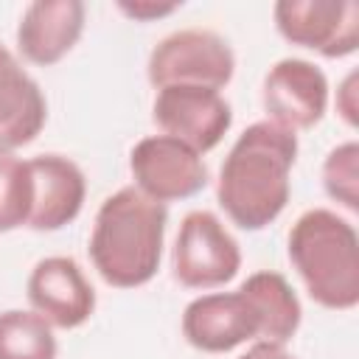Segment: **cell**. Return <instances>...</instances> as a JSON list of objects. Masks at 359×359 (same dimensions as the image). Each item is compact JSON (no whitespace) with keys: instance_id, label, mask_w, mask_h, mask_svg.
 I'll list each match as a JSON object with an SVG mask.
<instances>
[{"instance_id":"obj_18","label":"cell","mask_w":359,"mask_h":359,"mask_svg":"<svg viewBox=\"0 0 359 359\" xmlns=\"http://www.w3.org/2000/svg\"><path fill=\"white\" fill-rule=\"evenodd\" d=\"M323 191L339 208L356 213L359 210V143L345 140L334 146L323 160Z\"/></svg>"},{"instance_id":"obj_19","label":"cell","mask_w":359,"mask_h":359,"mask_svg":"<svg viewBox=\"0 0 359 359\" xmlns=\"http://www.w3.org/2000/svg\"><path fill=\"white\" fill-rule=\"evenodd\" d=\"M177 8H182V3L177 0H118V11L135 22H154V20H163L168 14H174Z\"/></svg>"},{"instance_id":"obj_12","label":"cell","mask_w":359,"mask_h":359,"mask_svg":"<svg viewBox=\"0 0 359 359\" xmlns=\"http://www.w3.org/2000/svg\"><path fill=\"white\" fill-rule=\"evenodd\" d=\"M34 180V205L28 224L36 233H53L79 219L87 199V177L81 165L65 154L28 157Z\"/></svg>"},{"instance_id":"obj_3","label":"cell","mask_w":359,"mask_h":359,"mask_svg":"<svg viewBox=\"0 0 359 359\" xmlns=\"http://www.w3.org/2000/svg\"><path fill=\"white\" fill-rule=\"evenodd\" d=\"M292 269L309 297L328 311H351L359 303V236L351 219L328 208H311L294 219L286 236Z\"/></svg>"},{"instance_id":"obj_4","label":"cell","mask_w":359,"mask_h":359,"mask_svg":"<svg viewBox=\"0 0 359 359\" xmlns=\"http://www.w3.org/2000/svg\"><path fill=\"white\" fill-rule=\"evenodd\" d=\"M236 73L230 42L210 28H180L163 36L146 62V76L154 90L171 84H196L224 90Z\"/></svg>"},{"instance_id":"obj_13","label":"cell","mask_w":359,"mask_h":359,"mask_svg":"<svg viewBox=\"0 0 359 359\" xmlns=\"http://www.w3.org/2000/svg\"><path fill=\"white\" fill-rule=\"evenodd\" d=\"M87 8L81 0H34L17 22V50L36 67L62 62L84 34Z\"/></svg>"},{"instance_id":"obj_14","label":"cell","mask_w":359,"mask_h":359,"mask_svg":"<svg viewBox=\"0 0 359 359\" xmlns=\"http://www.w3.org/2000/svg\"><path fill=\"white\" fill-rule=\"evenodd\" d=\"M48 121V101L39 81L20 56L0 45V149L17 151L36 140Z\"/></svg>"},{"instance_id":"obj_16","label":"cell","mask_w":359,"mask_h":359,"mask_svg":"<svg viewBox=\"0 0 359 359\" xmlns=\"http://www.w3.org/2000/svg\"><path fill=\"white\" fill-rule=\"evenodd\" d=\"M53 325L31 309L0 311V359H56Z\"/></svg>"},{"instance_id":"obj_1","label":"cell","mask_w":359,"mask_h":359,"mask_svg":"<svg viewBox=\"0 0 359 359\" xmlns=\"http://www.w3.org/2000/svg\"><path fill=\"white\" fill-rule=\"evenodd\" d=\"M297 151V135L272 121H255L236 137L216 180V202L236 227L258 233L286 210Z\"/></svg>"},{"instance_id":"obj_9","label":"cell","mask_w":359,"mask_h":359,"mask_svg":"<svg viewBox=\"0 0 359 359\" xmlns=\"http://www.w3.org/2000/svg\"><path fill=\"white\" fill-rule=\"evenodd\" d=\"M328 101H331L328 76L323 73L320 65L309 59L300 56L278 59L264 76L261 104L266 121L294 135L317 126L328 112Z\"/></svg>"},{"instance_id":"obj_8","label":"cell","mask_w":359,"mask_h":359,"mask_svg":"<svg viewBox=\"0 0 359 359\" xmlns=\"http://www.w3.org/2000/svg\"><path fill=\"white\" fill-rule=\"evenodd\" d=\"M151 118L163 135H171L205 154L216 149L230 132L233 107L219 90L196 84H171L157 90Z\"/></svg>"},{"instance_id":"obj_20","label":"cell","mask_w":359,"mask_h":359,"mask_svg":"<svg viewBox=\"0 0 359 359\" xmlns=\"http://www.w3.org/2000/svg\"><path fill=\"white\" fill-rule=\"evenodd\" d=\"M337 115L351 126L356 129L359 126V73L351 70L339 84H337Z\"/></svg>"},{"instance_id":"obj_5","label":"cell","mask_w":359,"mask_h":359,"mask_svg":"<svg viewBox=\"0 0 359 359\" xmlns=\"http://www.w3.org/2000/svg\"><path fill=\"white\" fill-rule=\"evenodd\" d=\"M171 269L185 289H219L238 275L241 247L213 210H191L180 222Z\"/></svg>"},{"instance_id":"obj_17","label":"cell","mask_w":359,"mask_h":359,"mask_svg":"<svg viewBox=\"0 0 359 359\" xmlns=\"http://www.w3.org/2000/svg\"><path fill=\"white\" fill-rule=\"evenodd\" d=\"M34 205V180L28 160L17 151L0 149V233H11L28 224Z\"/></svg>"},{"instance_id":"obj_6","label":"cell","mask_w":359,"mask_h":359,"mask_svg":"<svg viewBox=\"0 0 359 359\" xmlns=\"http://www.w3.org/2000/svg\"><path fill=\"white\" fill-rule=\"evenodd\" d=\"M132 185L160 202H180L196 196L208 185V165L196 149L171 135H146L129 151Z\"/></svg>"},{"instance_id":"obj_2","label":"cell","mask_w":359,"mask_h":359,"mask_svg":"<svg viewBox=\"0 0 359 359\" xmlns=\"http://www.w3.org/2000/svg\"><path fill=\"white\" fill-rule=\"evenodd\" d=\"M168 205L143 196L135 185L118 188L95 210L90 261L104 283L115 289L146 286L163 261Z\"/></svg>"},{"instance_id":"obj_21","label":"cell","mask_w":359,"mask_h":359,"mask_svg":"<svg viewBox=\"0 0 359 359\" xmlns=\"http://www.w3.org/2000/svg\"><path fill=\"white\" fill-rule=\"evenodd\" d=\"M236 359H297L286 345L278 342H266V339H255L244 353H238Z\"/></svg>"},{"instance_id":"obj_11","label":"cell","mask_w":359,"mask_h":359,"mask_svg":"<svg viewBox=\"0 0 359 359\" xmlns=\"http://www.w3.org/2000/svg\"><path fill=\"white\" fill-rule=\"evenodd\" d=\"M180 328L185 342L202 353H227L261 339V317L241 289L194 297L182 311Z\"/></svg>"},{"instance_id":"obj_7","label":"cell","mask_w":359,"mask_h":359,"mask_svg":"<svg viewBox=\"0 0 359 359\" xmlns=\"http://www.w3.org/2000/svg\"><path fill=\"white\" fill-rule=\"evenodd\" d=\"M278 34L325 59H345L359 48V6L353 0H278Z\"/></svg>"},{"instance_id":"obj_10","label":"cell","mask_w":359,"mask_h":359,"mask_svg":"<svg viewBox=\"0 0 359 359\" xmlns=\"http://www.w3.org/2000/svg\"><path fill=\"white\" fill-rule=\"evenodd\" d=\"M25 297L31 311L65 331L84 325L95 311V289L81 264L70 255L39 258L28 272Z\"/></svg>"},{"instance_id":"obj_15","label":"cell","mask_w":359,"mask_h":359,"mask_svg":"<svg viewBox=\"0 0 359 359\" xmlns=\"http://www.w3.org/2000/svg\"><path fill=\"white\" fill-rule=\"evenodd\" d=\"M238 289L250 297V303L261 317V339L286 345L297 334L303 323V306L297 292L280 272L258 269L247 275Z\"/></svg>"}]
</instances>
